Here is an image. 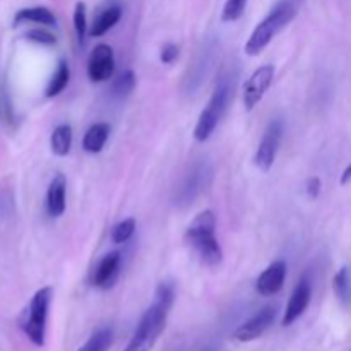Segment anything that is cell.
<instances>
[{
	"instance_id": "4316f807",
	"label": "cell",
	"mask_w": 351,
	"mask_h": 351,
	"mask_svg": "<svg viewBox=\"0 0 351 351\" xmlns=\"http://www.w3.org/2000/svg\"><path fill=\"white\" fill-rule=\"evenodd\" d=\"M178 51H180L178 45L167 43L163 48H161L160 60L163 62V64H173V62L178 58Z\"/></svg>"
},
{
	"instance_id": "e0dca14e",
	"label": "cell",
	"mask_w": 351,
	"mask_h": 351,
	"mask_svg": "<svg viewBox=\"0 0 351 351\" xmlns=\"http://www.w3.org/2000/svg\"><path fill=\"white\" fill-rule=\"evenodd\" d=\"M72 146V127L69 123H60L53 129L50 137V147L53 154L64 158L71 153Z\"/></svg>"
},
{
	"instance_id": "7402d4cb",
	"label": "cell",
	"mask_w": 351,
	"mask_h": 351,
	"mask_svg": "<svg viewBox=\"0 0 351 351\" xmlns=\"http://www.w3.org/2000/svg\"><path fill=\"white\" fill-rule=\"evenodd\" d=\"M247 3H249V0H226L221 12L223 23H235V21H239L243 16V12H245Z\"/></svg>"
},
{
	"instance_id": "30bf717a",
	"label": "cell",
	"mask_w": 351,
	"mask_h": 351,
	"mask_svg": "<svg viewBox=\"0 0 351 351\" xmlns=\"http://www.w3.org/2000/svg\"><path fill=\"white\" fill-rule=\"evenodd\" d=\"M312 298V283L307 276L302 278L298 281V285L295 287L293 293H291L290 302L287 305V312L283 315V326H291L297 319H300V315L307 311L308 304H311Z\"/></svg>"
},
{
	"instance_id": "9a60e30c",
	"label": "cell",
	"mask_w": 351,
	"mask_h": 351,
	"mask_svg": "<svg viewBox=\"0 0 351 351\" xmlns=\"http://www.w3.org/2000/svg\"><path fill=\"white\" fill-rule=\"evenodd\" d=\"M23 23H36L43 26H57V17L47 7H27L21 9L14 17V26H19Z\"/></svg>"
},
{
	"instance_id": "277c9868",
	"label": "cell",
	"mask_w": 351,
	"mask_h": 351,
	"mask_svg": "<svg viewBox=\"0 0 351 351\" xmlns=\"http://www.w3.org/2000/svg\"><path fill=\"white\" fill-rule=\"evenodd\" d=\"M51 297H53V288H40V290L33 295L29 305H27L23 317H21V329H23L24 335L29 338V341L36 346L45 345L48 308H50Z\"/></svg>"
},
{
	"instance_id": "603a6c76",
	"label": "cell",
	"mask_w": 351,
	"mask_h": 351,
	"mask_svg": "<svg viewBox=\"0 0 351 351\" xmlns=\"http://www.w3.org/2000/svg\"><path fill=\"white\" fill-rule=\"evenodd\" d=\"M134 232H136V219L134 218H127L117 223L112 230L113 243H125L134 235Z\"/></svg>"
},
{
	"instance_id": "2e32d148",
	"label": "cell",
	"mask_w": 351,
	"mask_h": 351,
	"mask_svg": "<svg viewBox=\"0 0 351 351\" xmlns=\"http://www.w3.org/2000/svg\"><path fill=\"white\" fill-rule=\"evenodd\" d=\"M120 17H122V9H120L119 5L106 7V9H103L101 12L95 17L91 31H89V33H91V36H95V38L103 36V34L108 33V31L112 29L117 23H119Z\"/></svg>"
},
{
	"instance_id": "ffe728a7",
	"label": "cell",
	"mask_w": 351,
	"mask_h": 351,
	"mask_svg": "<svg viewBox=\"0 0 351 351\" xmlns=\"http://www.w3.org/2000/svg\"><path fill=\"white\" fill-rule=\"evenodd\" d=\"M113 341V331L110 328H101L89 336L88 341L77 351H108Z\"/></svg>"
},
{
	"instance_id": "cb8c5ba5",
	"label": "cell",
	"mask_w": 351,
	"mask_h": 351,
	"mask_svg": "<svg viewBox=\"0 0 351 351\" xmlns=\"http://www.w3.org/2000/svg\"><path fill=\"white\" fill-rule=\"evenodd\" d=\"M74 29L79 45H84L86 31H88V19H86V3L77 2L74 9Z\"/></svg>"
},
{
	"instance_id": "83f0119b",
	"label": "cell",
	"mask_w": 351,
	"mask_h": 351,
	"mask_svg": "<svg viewBox=\"0 0 351 351\" xmlns=\"http://www.w3.org/2000/svg\"><path fill=\"white\" fill-rule=\"evenodd\" d=\"M321 178L319 177H311L307 182H305V191H307V195L311 199H317L319 194H321Z\"/></svg>"
},
{
	"instance_id": "44dd1931",
	"label": "cell",
	"mask_w": 351,
	"mask_h": 351,
	"mask_svg": "<svg viewBox=\"0 0 351 351\" xmlns=\"http://www.w3.org/2000/svg\"><path fill=\"white\" fill-rule=\"evenodd\" d=\"M136 88V74L132 71H125L117 75L115 81L112 82V96L117 99H123L130 95Z\"/></svg>"
},
{
	"instance_id": "8992f818",
	"label": "cell",
	"mask_w": 351,
	"mask_h": 351,
	"mask_svg": "<svg viewBox=\"0 0 351 351\" xmlns=\"http://www.w3.org/2000/svg\"><path fill=\"white\" fill-rule=\"evenodd\" d=\"M283 122H281V120H273V122L267 125L266 132L263 134V139H261L259 147H257L256 156H254V165H256L261 171H264V173L273 168L278 149H280L281 139H283Z\"/></svg>"
},
{
	"instance_id": "7a4b0ae2",
	"label": "cell",
	"mask_w": 351,
	"mask_h": 351,
	"mask_svg": "<svg viewBox=\"0 0 351 351\" xmlns=\"http://www.w3.org/2000/svg\"><path fill=\"white\" fill-rule=\"evenodd\" d=\"M298 2L300 0H280L252 31L243 47L245 55L257 57L274 40V36L295 19L298 12Z\"/></svg>"
},
{
	"instance_id": "52a82bcc",
	"label": "cell",
	"mask_w": 351,
	"mask_h": 351,
	"mask_svg": "<svg viewBox=\"0 0 351 351\" xmlns=\"http://www.w3.org/2000/svg\"><path fill=\"white\" fill-rule=\"evenodd\" d=\"M274 79V65H261L259 69L252 72L249 79L243 84V106L247 112H252L261 99L264 98L267 89L271 88Z\"/></svg>"
},
{
	"instance_id": "ba28073f",
	"label": "cell",
	"mask_w": 351,
	"mask_h": 351,
	"mask_svg": "<svg viewBox=\"0 0 351 351\" xmlns=\"http://www.w3.org/2000/svg\"><path fill=\"white\" fill-rule=\"evenodd\" d=\"M115 72V53L106 43H98L88 58V77L91 82H105Z\"/></svg>"
},
{
	"instance_id": "6da1fadb",
	"label": "cell",
	"mask_w": 351,
	"mask_h": 351,
	"mask_svg": "<svg viewBox=\"0 0 351 351\" xmlns=\"http://www.w3.org/2000/svg\"><path fill=\"white\" fill-rule=\"evenodd\" d=\"M175 302V288L170 283L158 285L153 304L141 317L129 345L123 351H151L167 328L168 314Z\"/></svg>"
},
{
	"instance_id": "3957f363",
	"label": "cell",
	"mask_w": 351,
	"mask_h": 351,
	"mask_svg": "<svg viewBox=\"0 0 351 351\" xmlns=\"http://www.w3.org/2000/svg\"><path fill=\"white\" fill-rule=\"evenodd\" d=\"M185 240L206 266L215 267L221 264L223 250L216 239V216L211 209H204L192 219Z\"/></svg>"
},
{
	"instance_id": "d4e9b609",
	"label": "cell",
	"mask_w": 351,
	"mask_h": 351,
	"mask_svg": "<svg viewBox=\"0 0 351 351\" xmlns=\"http://www.w3.org/2000/svg\"><path fill=\"white\" fill-rule=\"evenodd\" d=\"M24 38H26L27 41H33V43L38 45H47V47H51V45L57 43V38L45 29H29L24 34Z\"/></svg>"
},
{
	"instance_id": "f1b7e54d",
	"label": "cell",
	"mask_w": 351,
	"mask_h": 351,
	"mask_svg": "<svg viewBox=\"0 0 351 351\" xmlns=\"http://www.w3.org/2000/svg\"><path fill=\"white\" fill-rule=\"evenodd\" d=\"M350 182H351V163L348 165V167L345 168V171H343L341 180H339V184L346 185V184H350Z\"/></svg>"
},
{
	"instance_id": "5bb4252c",
	"label": "cell",
	"mask_w": 351,
	"mask_h": 351,
	"mask_svg": "<svg viewBox=\"0 0 351 351\" xmlns=\"http://www.w3.org/2000/svg\"><path fill=\"white\" fill-rule=\"evenodd\" d=\"M108 136H110L108 123L105 122L95 123V125H91L88 130H86L84 139H82V147H84L86 153L89 154L101 153L106 141H108Z\"/></svg>"
},
{
	"instance_id": "f546056e",
	"label": "cell",
	"mask_w": 351,
	"mask_h": 351,
	"mask_svg": "<svg viewBox=\"0 0 351 351\" xmlns=\"http://www.w3.org/2000/svg\"><path fill=\"white\" fill-rule=\"evenodd\" d=\"M206 351H215V350H206Z\"/></svg>"
},
{
	"instance_id": "9c48e42d",
	"label": "cell",
	"mask_w": 351,
	"mask_h": 351,
	"mask_svg": "<svg viewBox=\"0 0 351 351\" xmlns=\"http://www.w3.org/2000/svg\"><path fill=\"white\" fill-rule=\"evenodd\" d=\"M276 307L274 305H266L264 308H261L254 317H250L249 321L243 322L242 326L235 329L233 332V338L240 343H249L254 339L261 338L267 329L273 326L274 319H276Z\"/></svg>"
},
{
	"instance_id": "484cf974",
	"label": "cell",
	"mask_w": 351,
	"mask_h": 351,
	"mask_svg": "<svg viewBox=\"0 0 351 351\" xmlns=\"http://www.w3.org/2000/svg\"><path fill=\"white\" fill-rule=\"evenodd\" d=\"M201 175H202V171H195V173L191 175V178L187 180V184L184 185L180 195L185 199V201L192 199L195 194H197L199 191H201V189H197L199 185H201V184H199V182H201Z\"/></svg>"
},
{
	"instance_id": "7c38bea8",
	"label": "cell",
	"mask_w": 351,
	"mask_h": 351,
	"mask_svg": "<svg viewBox=\"0 0 351 351\" xmlns=\"http://www.w3.org/2000/svg\"><path fill=\"white\" fill-rule=\"evenodd\" d=\"M287 271L288 267L285 261H274L273 264H269L261 273V276L257 278L256 290L259 291V295H263V297H273L278 291H281L285 280H287Z\"/></svg>"
},
{
	"instance_id": "d6986e66",
	"label": "cell",
	"mask_w": 351,
	"mask_h": 351,
	"mask_svg": "<svg viewBox=\"0 0 351 351\" xmlns=\"http://www.w3.org/2000/svg\"><path fill=\"white\" fill-rule=\"evenodd\" d=\"M332 288H335L336 297L339 302L345 305L351 304V267L343 266L341 269L336 273L335 280H332Z\"/></svg>"
},
{
	"instance_id": "5b68a950",
	"label": "cell",
	"mask_w": 351,
	"mask_h": 351,
	"mask_svg": "<svg viewBox=\"0 0 351 351\" xmlns=\"http://www.w3.org/2000/svg\"><path fill=\"white\" fill-rule=\"evenodd\" d=\"M230 98H232V86H230V79L223 77L216 86L215 93H213L211 99L206 105L199 115L197 123L194 129V139L197 143H206L209 137L213 136L215 129L218 127L219 120H221L223 113H225L226 106H228Z\"/></svg>"
},
{
	"instance_id": "8fae6325",
	"label": "cell",
	"mask_w": 351,
	"mask_h": 351,
	"mask_svg": "<svg viewBox=\"0 0 351 351\" xmlns=\"http://www.w3.org/2000/svg\"><path fill=\"white\" fill-rule=\"evenodd\" d=\"M120 263H122V254L119 250L108 252L101 261L98 263L96 269L93 271L91 285L99 288V290H108L113 287L117 281L120 271Z\"/></svg>"
},
{
	"instance_id": "4fadbf2b",
	"label": "cell",
	"mask_w": 351,
	"mask_h": 351,
	"mask_svg": "<svg viewBox=\"0 0 351 351\" xmlns=\"http://www.w3.org/2000/svg\"><path fill=\"white\" fill-rule=\"evenodd\" d=\"M65 194H67V180L62 173L55 175L47 192V211L51 218H60L65 213Z\"/></svg>"
},
{
	"instance_id": "ac0fdd59",
	"label": "cell",
	"mask_w": 351,
	"mask_h": 351,
	"mask_svg": "<svg viewBox=\"0 0 351 351\" xmlns=\"http://www.w3.org/2000/svg\"><path fill=\"white\" fill-rule=\"evenodd\" d=\"M69 79H71V69H69V64L65 60H60L58 62L57 71L53 72L50 82H48L47 91H45L47 98H55V96L60 95V93L67 88Z\"/></svg>"
}]
</instances>
